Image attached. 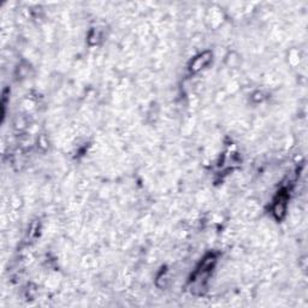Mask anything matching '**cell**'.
<instances>
[{
  "label": "cell",
  "instance_id": "cell-3",
  "mask_svg": "<svg viewBox=\"0 0 308 308\" xmlns=\"http://www.w3.org/2000/svg\"><path fill=\"white\" fill-rule=\"evenodd\" d=\"M286 202H288V194L285 191H280L274 199L273 203V215L277 219H282L284 217L286 211Z\"/></svg>",
  "mask_w": 308,
  "mask_h": 308
},
{
  "label": "cell",
  "instance_id": "cell-2",
  "mask_svg": "<svg viewBox=\"0 0 308 308\" xmlns=\"http://www.w3.org/2000/svg\"><path fill=\"white\" fill-rule=\"evenodd\" d=\"M212 60V53L210 51L202 52V53L197 54L196 57L191 60L190 64H189V70L191 72H197L200 70H202L205 66L209 65Z\"/></svg>",
  "mask_w": 308,
  "mask_h": 308
},
{
  "label": "cell",
  "instance_id": "cell-1",
  "mask_svg": "<svg viewBox=\"0 0 308 308\" xmlns=\"http://www.w3.org/2000/svg\"><path fill=\"white\" fill-rule=\"evenodd\" d=\"M215 263H216V257L213 254L207 255V257L203 259L202 263L200 264V266L197 267L196 271H195L193 278H191L195 284L201 285V282H205L207 277H209L210 272H211Z\"/></svg>",
  "mask_w": 308,
  "mask_h": 308
}]
</instances>
